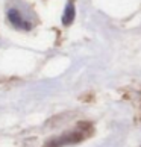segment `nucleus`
Listing matches in <instances>:
<instances>
[{"instance_id": "1", "label": "nucleus", "mask_w": 141, "mask_h": 147, "mask_svg": "<svg viewBox=\"0 0 141 147\" xmlns=\"http://www.w3.org/2000/svg\"><path fill=\"white\" fill-rule=\"evenodd\" d=\"M85 137L84 132H80V130H74V132H68L65 135H62L61 138L55 140L52 143L50 147H61V146H65V144H74V143H79L80 140Z\"/></svg>"}, {"instance_id": "2", "label": "nucleus", "mask_w": 141, "mask_h": 147, "mask_svg": "<svg viewBox=\"0 0 141 147\" xmlns=\"http://www.w3.org/2000/svg\"><path fill=\"white\" fill-rule=\"evenodd\" d=\"M8 20L11 21V24L17 29H26V30L30 29V23L24 20V17L17 9H9L8 11Z\"/></svg>"}, {"instance_id": "3", "label": "nucleus", "mask_w": 141, "mask_h": 147, "mask_svg": "<svg viewBox=\"0 0 141 147\" xmlns=\"http://www.w3.org/2000/svg\"><path fill=\"white\" fill-rule=\"evenodd\" d=\"M73 20H74V6H73V3H68L62 15V23L65 26H70L73 23Z\"/></svg>"}]
</instances>
